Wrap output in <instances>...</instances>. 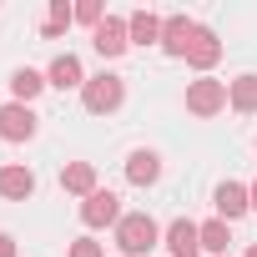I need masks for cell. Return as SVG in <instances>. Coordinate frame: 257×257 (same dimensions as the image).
<instances>
[{"instance_id":"3957f363","label":"cell","mask_w":257,"mask_h":257,"mask_svg":"<svg viewBox=\"0 0 257 257\" xmlns=\"http://www.w3.org/2000/svg\"><path fill=\"white\" fill-rule=\"evenodd\" d=\"M187 111L202 116V121H212L217 111H227V81H217V76L187 81Z\"/></svg>"},{"instance_id":"9a60e30c","label":"cell","mask_w":257,"mask_h":257,"mask_svg":"<svg viewBox=\"0 0 257 257\" xmlns=\"http://www.w3.org/2000/svg\"><path fill=\"white\" fill-rule=\"evenodd\" d=\"M61 192H71V197L86 202V197L96 192V167H91V162H66V167H61Z\"/></svg>"},{"instance_id":"ba28073f","label":"cell","mask_w":257,"mask_h":257,"mask_svg":"<svg viewBox=\"0 0 257 257\" xmlns=\"http://www.w3.org/2000/svg\"><path fill=\"white\" fill-rule=\"evenodd\" d=\"M197 31H202V26H197L192 16H182V11H177V16H162V51H167V56H182V61H187V51H192Z\"/></svg>"},{"instance_id":"7402d4cb","label":"cell","mask_w":257,"mask_h":257,"mask_svg":"<svg viewBox=\"0 0 257 257\" xmlns=\"http://www.w3.org/2000/svg\"><path fill=\"white\" fill-rule=\"evenodd\" d=\"M0 257H16V237L11 232H0Z\"/></svg>"},{"instance_id":"5b68a950","label":"cell","mask_w":257,"mask_h":257,"mask_svg":"<svg viewBox=\"0 0 257 257\" xmlns=\"http://www.w3.org/2000/svg\"><path fill=\"white\" fill-rule=\"evenodd\" d=\"M91 46L101 61H121L126 51H132V31H126V16H106L96 31H91Z\"/></svg>"},{"instance_id":"d6986e66","label":"cell","mask_w":257,"mask_h":257,"mask_svg":"<svg viewBox=\"0 0 257 257\" xmlns=\"http://www.w3.org/2000/svg\"><path fill=\"white\" fill-rule=\"evenodd\" d=\"M227 242H232V222H222V217L202 222V252H212V257H227Z\"/></svg>"},{"instance_id":"7a4b0ae2","label":"cell","mask_w":257,"mask_h":257,"mask_svg":"<svg viewBox=\"0 0 257 257\" xmlns=\"http://www.w3.org/2000/svg\"><path fill=\"white\" fill-rule=\"evenodd\" d=\"M121 101H126V81L116 71H101V76H91L81 86V106L91 116H111V111H121Z\"/></svg>"},{"instance_id":"30bf717a","label":"cell","mask_w":257,"mask_h":257,"mask_svg":"<svg viewBox=\"0 0 257 257\" xmlns=\"http://www.w3.org/2000/svg\"><path fill=\"white\" fill-rule=\"evenodd\" d=\"M212 207H217L222 222H237V217L252 212V197H247L242 182H217V187H212Z\"/></svg>"},{"instance_id":"603a6c76","label":"cell","mask_w":257,"mask_h":257,"mask_svg":"<svg viewBox=\"0 0 257 257\" xmlns=\"http://www.w3.org/2000/svg\"><path fill=\"white\" fill-rule=\"evenodd\" d=\"M247 197H252V212H257V182H247Z\"/></svg>"},{"instance_id":"2e32d148","label":"cell","mask_w":257,"mask_h":257,"mask_svg":"<svg viewBox=\"0 0 257 257\" xmlns=\"http://www.w3.org/2000/svg\"><path fill=\"white\" fill-rule=\"evenodd\" d=\"M126 31H132V46H162V16L157 11H132Z\"/></svg>"},{"instance_id":"ac0fdd59","label":"cell","mask_w":257,"mask_h":257,"mask_svg":"<svg viewBox=\"0 0 257 257\" xmlns=\"http://www.w3.org/2000/svg\"><path fill=\"white\" fill-rule=\"evenodd\" d=\"M71 26H76V6H66V0H51V11H46V21H41V36L56 41V36L71 31Z\"/></svg>"},{"instance_id":"44dd1931","label":"cell","mask_w":257,"mask_h":257,"mask_svg":"<svg viewBox=\"0 0 257 257\" xmlns=\"http://www.w3.org/2000/svg\"><path fill=\"white\" fill-rule=\"evenodd\" d=\"M66 257H106V247H101V242H96V237H76V242H71V252H66Z\"/></svg>"},{"instance_id":"4fadbf2b","label":"cell","mask_w":257,"mask_h":257,"mask_svg":"<svg viewBox=\"0 0 257 257\" xmlns=\"http://www.w3.org/2000/svg\"><path fill=\"white\" fill-rule=\"evenodd\" d=\"M217 61H222V41H217V31H207V26H202V31H197V41H192V51H187V66L207 76Z\"/></svg>"},{"instance_id":"6da1fadb","label":"cell","mask_w":257,"mask_h":257,"mask_svg":"<svg viewBox=\"0 0 257 257\" xmlns=\"http://www.w3.org/2000/svg\"><path fill=\"white\" fill-rule=\"evenodd\" d=\"M111 232H116L121 257H147V252L162 242V232H167V227H157V217H152V212H126Z\"/></svg>"},{"instance_id":"5bb4252c","label":"cell","mask_w":257,"mask_h":257,"mask_svg":"<svg viewBox=\"0 0 257 257\" xmlns=\"http://www.w3.org/2000/svg\"><path fill=\"white\" fill-rule=\"evenodd\" d=\"M41 91H46V71H36V66H16V71H11V101L31 106Z\"/></svg>"},{"instance_id":"9c48e42d","label":"cell","mask_w":257,"mask_h":257,"mask_svg":"<svg viewBox=\"0 0 257 257\" xmlns=\"http://www.w3.org/2000/svg\"><path fill=\"white\" fill-rule=\"evenodd\" d=\"M86 81H91V76H86L81 56H71V51L51 56V66H46V86H56V91H81Z\"/></svg>"},{"instance_id":"277c9868","label":"cell","mask_w":257,"mask_h":257,"mask_svg":"<svg viewBox=\"0 0 257 257\" xmlns=\"http://www.w3.org/2000/svg\"><path fill=\"white\" fill-rule=\"evenodd\" d=\"M41 132V116H36V106H21V101H6L0 106V142H31Z\"/></svg>"},{"instance_id":"d4e9b609","label":"cell","mask_w":257,"mask_h":257,"mask_svg":"<svg viewBox=\"0 0 257 257\" xmlns=\"http://www.w3.org/2000/svg\"><path fill=\"white\" fill-rule=\"evenodd\" d=\"M227 257H232V252H227Z\"/></svg>"},{"instance_id":"484cf974","label":"cell","mask_w":257,"mask_h":257,"mask_svg":"<svg viewBox=\"0 0 257 257\" xmlns=\"http://www.w3.org/2000/svg\"><path fill=\"white\" fill-rule=\"evenodd\" d=\"M252 147H257V142H252Z\"/></svg>"},{"instance_id":"cb8c5ba5","label":"cell","mask_w":257,"mask_h":257,"mask_svg":"<svg viewBox=\"0 0 257 257\" xmlns=\"http://www.w3.org/2000/svg\"><path fill=\"white\" fill-rule=\"evenodd\" d=\"M242 257H257V242H252V247H247V252H242Z\"/></svg>"},{"instance_id":"e0dca14e","label":"cell","mask_w":257,"mask_h":257,"mask_svg":"<svg viewBox=\"0 0 257 257\" xmlns=\"http://www.w3.org/2000/svg\"><path fill=\"white\" fill-rule=\"evenodd\" d=\"M227 106L242 111V116L257 111V76H252V71H242L237 81H227Z\"/></svg>"},{"instance_id":"7c38bea8","label":"cell","mask_w":257,"mask_h":257,"mask_svg":"<svg viewBox=\"0 0 257 257\" xmlns=\"http://www.w3.org/2000/svg\"><path fill=\"white\" fill-rule=\"evenodd\" d=\"M126 182H132V187H157L162 182V157L147 152V147H137L132 157H126Z\"/></svg>"},{"instance_id":"8fae6325","label":"cell","mask_w":257,"mask_h":257,"mask_svg":"<svg viewBox=\"0 0 257 257\" xmlns=\"http://www.w3.org/2000/svg\"><path fill=\"white\" fill-rule=\"evenodd\" d=\"M0 197L6 202H31L36 197V172L26 162H6L0 167Z\"/></svg>"},{"instance_id":"ffe728a7","label":"cell","mask_w":257,"mask_h":257,"mask_svg":"<svg viewBox=\"0 0 257 257\" xmlns=\"http://www.w3.org/2000/svg\"><path fill=\"white\" fill-rule=\"evenodd\" d=\"M76 21H81V26H91V31H96V26H101V21H106V6H101V0H81V6H76Z\"/></svg>"},{"instance_id":"52a82bcc","label":"cell","mask_w":257,"mask_h":257,"mask_svg":"<svg viewBox=\"0 0 257 257\" xmlns=\"http://www.w3.org/2000/svg\"><path fill=\"white\" fill-rule=\"evenodd\" d=\"M126 212H121V197L116 192H106V187H96L86 202H81V222L91 227V232H101V227H116Z\"/></svg>"},{"instance_id":"8992f818","label":"cell","mask_w":257,"mask_h":257,"mask_svg":"<svg viewBox=\"0 0 257 257\" xmlns=\"http://www.w3.org/2000/svg\"><path fill=\"white\" fill-rule=\"evenodd\" d=\"M162 247H167V257H202V222L172 217L162 232Z\"/></svg>"}]
</instances>
